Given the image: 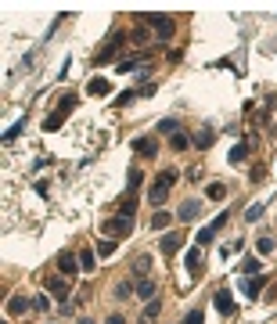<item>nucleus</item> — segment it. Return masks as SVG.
<instances>
[{
  "instance_id": "f257e3e1",
  "label": "nucleus",
  "mask_w": 277,
  "mask_h": 324,
  "mask_svg": "<svg viewBox=\"0 0 277 324\" xmlns=\"http://www.w3.org/2000/svg\"><path fill=\"white\" fill-rule=\"evenodd\" d=\"M173 184H177V170L158 173V177H155V184L148 187V202H151V206H162V202L169 198V191H173Z\"/></svg>"
},
{
  "instance_id": "f03ea898",
  "label": "nucleus",
  "mask_w": 277,
  "mask_h": 324,
  "mask_svg": "<svg viewBox=\"0 0 277 324\" xmlns=\"http://www.w3.org/2000/svg\"><path fill=\"white\" fill-rule=\"evenodd\" d=\"M144 22L151 25L155 40H162V44H166V40H173V33H177V22H173L169 15H148Z\"/></svg>"
},
{
  "instance_id": "7ed1b4c3",
  "label": "nucleus",
  "mask_w": 277,
  "mask_h": 324,
  "mask_svg": "<svg viewBox=\"0 0 277 324\" xmlns=\"http://www.w3.org/2000/svg\"><path fill=\"white\" fill-rule=\"evenodd\" d=\"M126 36H130V33H112V36H108V44H105V47L97 51V65H105V61H112V58L119 54V47H123V44H126Z\"/></svg>"
},
{
  "instance_id": "20e7f679",
  "label": "nucleus",
  "mask_w": 277,
  "mask_h": 324,
  "mask_svg": "<svg viewBox=\"0 0 277 324\" xmlns=\"http://www.w3.org/2000/svg\"><path fill=\"white\" fill-rule=\"evenodd\" d=\"M58 270H61L68 281H72V277H76L79 270H83V267H79V256H72V252H61V256H58Z\"/></svg>"
},
{
  "instance_id": "39448f33",
  "label": "nucleus",
  "mask_w": 277,
  "mask_h": 324,
  "mask_svg": "<svg viewBox=\"0 0 277 324\" xmlns=\"http://www.w3.org/2000/svg\"><path fill=\"white\" fill-rule=\"evenodd\" d=\"M130 231H133V216H123V213L105 223V234H130Z\"/></svg>"
},
{
  "instance_id": "423d86ee",
  "label": "nucleus",
  "mask_w": 277,
  "mask_h": 324,
  "mask_svg": "<svg viewBox=\"0 0 277 324\" xmlns=\"http://www.w3.org/2000/svg\"><path fill=\"white\" fill-rule=\"evenodd\" d=\"M202 216V202H184V206L177 209V220L180 223H191V220H198Z\"/></svg>"
},
{
  "instance_id": "0eeeda50",
  "label": "nucleus",
  "mask_w": 277,
  "mask_h": 324,
  "mask_svg": "<svg viewBox=\"0 0 277 324\" xmlns=\"http://www.w3.org/2000/svg\"><path fill=\"white\" fill-rule=\"evenodd\" d=\"M68 285H72V281H65V277H51V281H47V292L58 296L61 303H68Z\"/></svg>"
},
{
  "instance_id": "6e6552de",
  "label": "nucleus",
  "mask_w": 277,
  "mask_h": 324,
  "mask_svg": "<svg viewBox=\"0 0 277 324\" xmlns=\"http://www.w3.org/2000/svg\"><path fill=\"white\" fill-rule=\"evenodd\" d=\"M133 151L144 155V158H151V155L158 151V141H155V137H137V141H133Z\"/></svg>"
},
{
  "instance_id": "1a4fd4ad",
  "label": "nucleus",
  "mask_w": 277,
  "mask_h": 324,
  "mask_svg": "<svg viewBox=\"0 0 277 324\" xmlns=\"http://www.w3.org/2000/svg\"><path fill=\"white\" fill-rule=\"evenodd\" d=\"M29 306H32V299H25V296H11V299H8V313H11V317H22Z\"/></svg>"
},
{
  "instance_id": "9d476101",
  "label": "nucleus",
  "mask_w": 277,
  "mask_h": 324,
  "mask_svg": "<svg viewBox=\"0 0 277 324\" xmlns=\"http://www.w3.org/2000/svg\"><path fill=\"white\" fill-rule=\"evenodd\" d=\"M130 296H137V285H133V281H119V285L112 288V299H119V303L130 299Z\"/></svg>"
},
{
  "instance_id": "9b49d317",
  "label": "nucleus",
  "mask_w": 277,
  "mask_h": 324,
  "mask_svg": "<svg viewBox=\"0 0 277 324\" xmlns=\"http://www.w3.org/2000/svg\"><path fill=\"white\" fill-rule=\"evenodd\" d=\"M184 263H187V270H191V274H198V270H202V245H194V249H187Z\"/></svg>"
},
{
  "instance_id": "f8f14e48",
  "label": "nucleus",
  "mask_w": 277,
  "mask_h": 324,
  "mask_svg": "<svg viewBox=\"0 0 277 324\" xmlns=\"http://www.w3.org/2000/svg\"><path fill=\"white\" fill-rule=\"evenodd\" d=\"M180 245H184V238H180V234H166V238H162V256H177Z\"/></svg>"
},
{
  "instance_id": "ddd939ff",
  "label": "nucleus",
  "mask_w": 277,
  "mask_h": 324,
  "mask_svg": "<svg viewBox=\"0 0 277 324\" xmlns=\"http://www.w3.org/2000/svg\"><path fill=\"white\" fill-rule=\"evenodd\" d=\"M108 90H112V87H108V79H105V76H94L90 83H87V94H94V98H105Z\"/></svg>"
},
{
  "instance_id": "4468645a",
  "label": "nucleus",
  "mask_w": 277,
  "mask_h": 324,
  "mask_svg": "<svg viewBox=\"0 0 277 324\" xmlns=\"http://www.w3.org/2000/svg\"><path fill=\"white\" fill-rule=\"evenodd\" d=\"M227 158L234 162V166H237V162H245V158H249V141L241 137V141H237V144L230 148V155H227Z\"/></svg>"
},
{
  "instance_id": "2eb2a0df",
  "label": "nucleus",
  "mask_w": 277,
  "mask_h": 324,
  "mask_svg": "<svg viewBox=\"0 0 277 324\" xmlns=\"http://www.w3.org/2000/svg\"><path fill=\"white\" fill-rule=\"evenodd\" d=\"M191 144H194V137H187L184 130H177V134L169 137V148H173V151H187Z\"/></svg>"
},
{
  "instance_id": "dca6fc26",
  "label": "nucleus",
  "mask_w": 277,
  "mask_h": 324,
  "mask_svg": "<svg viewBox=\"0 0 277 324\" xmlns=\"http://www.w3.org/2000/svg\"><path fill=\"white\" fill-rule=\"evenodd\" d=\"M256 249H259V256H270V252H277V238H273V234H263V238L256 241Z\"/></svg>"
},
{
  "instance_id": "f3484780",
  "label": "nucleus",
  "mask_w": 277,
  "mask_h": 324,
  "mask_svg": "<svg viewBox=\"0 0 277 324\" xmlns=\"http://www.w3.org/2000/svg\"><path fill=\"white\" fill-rule=\"evenodd\" d=\"M263 281H266L263 274H259V277H249V281H245V285H241V292H245L249 299H256V296H259V288H263Z\"/></svg>"
},
{
  "instance_id": "a211bd4d",
  "label": "nucleus",
  "mask_w": 277,
  "mask_h": 324,
  "mask_svg": "<svg viewBox=\"0 0 277 324\" xmlns=\"http://www.w3.org/2000/svg\"><path fill=\"white\" fill-rule=\"evenodd\" d=\"M148 270H151V256H137V260H133V277H141V281H144V277H148Z\"/></svg>"
},
{
  "instance_id": "6ab92c4d",
  "label": "nucleus",
  "mask_w": 277,
  "mask_h": 324,
  "mask_svg": "<svg viewBox=\"0 0 277 324\" xmlns=\"http://www.w3.org/2000/svg\"><path fill=\"white\" fill-rule=\"evenodd\" d=\"M213 141H216V134H213V130H209V126H205V130H198V134H194V148H209V144H213Z\"/></svg>"
},
{
  "instance_id": "aec40b11",
  "label": "nucleus",
  "mask_w": 277,
  "mask_h": 324,
  "mask_svg": "<svg viewBox=\"0 0 277 324\" xmlns=\"http://www.w3.org/2000/svg\"><path fill=\"white\" fill-rule=\"evenodd\" d=\"M133 69H141V58H119L115 61V72H123V76L133 72Z\"/></svg>"
},
{
  "instance_id": "412c9836",
  "label": "nucleus",
  "mask_w": 277,
  "mask_h": 324,
  "mask_svg": "<svg viewBox=\"0 0 277 324\" xmlns=\"http://www.w3.org/2000/svg\"><path fill=\"white\" fill-rule=\"evenodd\" d=\"M216 310H220V313H230V310H234L230 292H216Z\"/></svg>"
},
{
  "instance_id": "4be33fe9",
  "label": "nucleus",
  "mask_w": 277,
  "mask_h": 324,
  "mask_svg": "<svg viewBox=\"0 0 277 324\" xmlns=\"http://www.w3.org/2000/svg\"><path fill=\"white\" fill-rule=\"evenodd\" d=\"M169 223H173V216H169V213H162V209H158V213L151 216V227H155V231H166Z\"/></svg>"
},
{
  "instance_id": "5701e85b",
  "label": "nucleus",
  "mask_w": 277,
  "mask_h": 324,
  "mask_svg": "<svg viewBox=\"0 0 277 324\" xmlns=\"http://www.w3.org/2000/svg\"><path fill=\"white\" fill-rule=\"evenodd\" d=\"M137 296H141V299H155V281H151V277H144L141 285H137Z\"/></svg>"
},
{
  "instance_id": "b1692460",
  "label": "nucleus",
  "mask_w": 277,
  "mask_h": 324,
  "mask_svg": "<svg viewBox=\"0 0 277 324\" xmlns=\"http://www.w3.org/2000/svg\"><path fill=\"white\" fill-rule=\"evenodd\" d=\"M259 270H263L259 260H245V263H241V274H245V277H259Z\"/></svg>"
},
{
  "instance_id": "393cba45",
  "label": "nucleus",
  "mask_w": 277,
  "mask_h": 324,
  "mask_svg": "<svg viewBox=\"0 0 277 324\" xmlns=\"http://www.w3.org/2000/svg\"><path fill=\"white\" fill-rule=\"evenodd\" d=\"M263 213H266V206H263V202H256V206H249L245 220H249V223H256V220H263Z\"/></svg>"
},
{
  "instance_id": "a878e982",
  "label": "nucleus",
  "mask_w": 277,
  "mask_h": 324,
  "mask_svg": "<svg viewBox=\"0 0 277 324\" xmlns=\"http://www.w3.org/2000/svg\"><path fill=\"white\" fill-rule=\"evenodd\" d=\"M213 238H216V227L209 223V227H202V231H198V238H194V241H198V245H209Z\"/></svg>"
},
{
  "instance_id": "bb28decb",
  "label": "nucleus",
  "mask_w": 277,
  "mask_h": 324,
  "mask_svg": "<svg viewBox=\"0 0 277 324\" xmlns=\"http://www.w3.org/2000/svg\"><path fill=\"white\" fill-rule=\"evenodd\" d=\"M141 180H144V173H141V170H130V180H126V191H130V195H137Z\"/></svg>"
},
{
  "instance_id": "cd10ccee",
  "label": "nucleus",
  "mask_w": 277,
  "mask_h": 324,
  "mask_svg": "<svg viewBox=\"0 0 277 324\" xmlns=\"http://www.w3.org/2000/svg\"><path fill=\"white\" fill-rule=\"evenodd\" d=\"M79 267H83V270H97V267H94V249H83V252H79Z\"/></svg>"
},
{
  "instance_id": "c85d7f7f",
  "label": "nucleus",
  "mask_w": 277,
  "mask_h": 324,
  "mask_svg": "<svg viewBox=\"0 0 277 324\" xmlns=\"http://www.w3.org/2000/svg\"><path fill=\"white\" fill-rule=\"evenodd\" d=\"M119 213H123V216H133L137 213V198L130 195V198H123V206H119Z\"/></svg>"
},
{
  "instance_id": "c756f323",
  "label": "nucleus",
  "mask_w": 277,
  "mask_h": 324,
  "mask_svg": "<svg viewBox=\"0 0 277 324\" xmlns=\"http://www.w3.org/2000/svg\"><path fill=\"white\" fill-rule=\"evenodd\" d=\"M32 310H40V313H47V310H51V299H47L44 292H40V296H32Z\"/></svg>"
},
{
  "instance_id": "7c9ffc66",
  "label": "nucleus",
  "mask_w": 277,
  "mask_h": 324,
  "mask_svg": "<svg viewBox=\"0 0 277 324\" xmlns=\"http://www.w3.org/2000/svg\"><path fill=\"white\" fill-rule=\"evenodd\" d=\"M61 119H65L61 112H54V115H47V119H44V130H61Z\"/></svg>"
},
{
  "instance_id": "2f4dec72",
  "label": "nucleus",
  "mask_w": 277,
  "mask_h": 324,
  "mask_svg": "<svg viewBox=\"0 0 277 324\" xmlns=\"http://www.w3.org/2000/svg\"><path fill=\"white\" fill-rule=\"evenodd\" d=\"M97 252H101V256H112V252H115V241H112V238H101V241H97Z\"/></svg>"
},
{
  "instance_id": "473e14b6",
  "label": "nucleus",
  "mask_w": 277,
  "mask_h": 324,
  "mask_svg": "<svg viewBox=\"0 0 277 324\" xmlns=\"http://www.w3.org/2000/svg\"><path fill=\"white\" fill-rule=\"evenodd\" d=\"M158 130L173 137V134H177V119H162V123H158Z\"/></svg>"
},
{
  "instance_id": "72a5a7b5",
  "label": "nucleus",
  "mask_w": 277,
  "mask_h": 324,
  "mask_svg": "<svg viewBox=\"0 0 277 324\" xmlns=\"http://www.w3.org/2000/svg\"><path fill=\"white\" fill-rule=\"evenodd\" d=\"M202 320H205V317H202V310H191V313H187L180 324H202Z\"/></svg>"
},
{
  "instance_id": "f704fd0d",
  "label": "nucleus",
  "mask_w": 277,
  "mask_h": 324,
  "mask_svg": "<svg viewBox=\"0 0 277 324\" xmlns=\"http://www.w3.org/2000/svg\"><path fill=\"white\" fill-rule=\"evenodd\" d=\"M223 195H227V187H223V184H209V198H216V202H220Z\"/></svg>"
},
{
  "instance_id": "c9c22d12",
  "label": "nucleus",
  "mask_w": 277,
  "mask_h": 324,
  "mask_svg": "<svg viewBox=\"0 0 277 324\" xmlns=\"http://www.w3.org/2000/svg\"><path fill=\"white\" fill-rule=\"evenodd\" d=\"M18 134H22V123H15V126H11V130H8V134H4V144H11V141H15V137H18Z\"/></svg>"
},
{
  "instance_id": "e433bc0d",
  "label": "nucleus",
  "mask_w": 277,
  "mask_h": 324,
  "mask_svg": "<svg viewBox=\"0 0 277 324\" xmlns=\"http://www.w3.org/2000/svg\"><path fill=\"white\" fill-rule=\"evenodd\" d=\"M72 108H76V98H72V94H68V98H61V115H65V112H72Z\"/></svg>"
},
{
  "instance_id": "4c0bfd02",
  "label": "nucleus",
  "mask_w": 277,
  "mask_h": 324,
  "mask_svg": "<svg viewBox=\"0 0 277 324\" xmlns=\"http://www.w3.org/2000/svg\"><path fill=\"white\" fill-rule=\"evenodd\" d=\"M130 40H133V44H144V40H148V29H137V33H130Z\"/></svg>"
},
{
  "instance_id": "58836bf2",
  "label": "nucleus",
  "mask_w": 277,
  "mask_h": 324,
  "mask_svg": "<svg viewBox=\"0 0 277 324\" xmlns=\"http://www.w3.org/2000/svg\"><path fill=\"white\" fill-rule=\"evenodd\" d=\"M105 324H126V317H119V313H112V317H108Z\"/></svg>"
},
{
  "instance_id": "ea45409f",
  "label": "nucleus",
  "mask_w": 277,
  "mask_h": 324,
  "mask_svg": "<svg viewBox=\"0 0 277 324\" xmlns=\"http://www.w3.org/2000/svg\"><path fill=\"white\" fill-rule=\"evenodd\" d=\"M79 324H94V320H79Z\"/></svg>"
}]
</instances>
